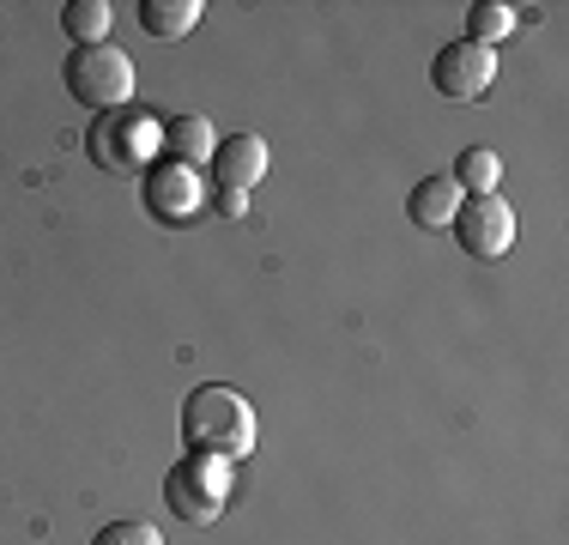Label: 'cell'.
Masks as SVG:
<instances>
[{"label": "cell", "mask_w": 569, "mask_h": 545, "mask_svg": "<svg viewBox=\"0 0 569 545\" xmlns=\"http://www.w3.org/2000/svg\"><path fill=\"white\" fill-rule=\"evenodd\" d=\"M460 255H472V261H503L515 249V212L503 195H467L460 200V212L449 218Z\"/></svg>", "instance_id": "5b68a950"}, {"label": "cell", "mask_w": 569, "mask_h": 545, "mask_svg": "<svg viewBox=\"0 0 569 545\" xmlns=\"http://www.w3.org/2000/svg\"><path fill=\"white\" fill-rule=\"evenodd\" d=\"M61 24L79 49H98L110 43V0H67L61 7Z\"/></svg>", "instance_id": "7c38bea8"}, {"label": "cell", "mask_w": 569, "mask_h": 545, "mask_svg": "<svg viewBox=\"0 0 569 545\" xmlns=\"http://www.w3.org/2000/svg\"><path fill=\"white\" fill-rule=\"evenodd\" d=\"M67 91H73V103L98 109V116L128 109V98H133V61L116 43L73 49V54H67Z\"/></svg>", "instance_id": "277c9868"}, {"label": "cell", "mask_w": 569, "mask_h": 545, "mask_svg": "<svg viewBox=\"0 0 569 545\" xmlns=\"http://www.w3.org/2000/svg\"><path fill=\"white\" fill-rule=\"evenodd\" d=\"M158 140H164V121L152 109H110V116L91 121L86 152L116 176H146L158 164Z\"/></svg>", "instance_id": "7a4b0ae2"}, {"label": "cell", "mask_w": 569, "mask_h": 545, "mask_svg": "<svg viewBox=\"0 0 569 545\" xmlns=\"http://www.w3.org/2000/svg\"><path fill=\"white\" fill-rule=\"evenodd\" d=\"M515 24H521V7H509V0H479V7L467 12V43H485L491 49L497 37H509Z\"/></svg>", "instance_id": "5bb4252c"}, {"label": "cell", "mask_w": 569, "mask_h": 545, "mask_svg": "<svg viewBox=\"0 0 569 545\" xmlns=\"http://www.w3.org/2000/svg\"><path fill=\"white\" fill-rule=\"evenodd\" d=\"M460 182L455 176H425V182L412 188V200H406V212H412L418 230H449V218L460 212Z\"/></svg>", "instance_id": "30bf717a"}, {"label": "cell", "mask_w": 569, "mask_h": 545, "mask_svg": "<svg viewBox=\"0 0 569 545\" xmlns=\"http://www.w3.org/2000/svg\"><path fill=\"white\" fill-rule=\"evenodd\" d=\"M491 79H497V49L467 43V37L449 49H437V61H430V86L449 103H479L485 91H491Z\"/></svg>", "instance_id": "8992f818"}, {"label": "cell", "mask_w": 569, "mask_h": 545, "mask_svg": "<svg viewBox=\"0 0 569 545\" xmlns=\"http://www.w3.org/2000/svg\"><path fill=\"white\" fill-rule=\"evenodd\" d=\"M200 207H207V182H200V170H182V164H152V170H146V212L152 218L188 225Z\"/></svg>", "instance_id": "52a82bcc"}, {"label": "cell", "mask_w": 569, "mask_h": 545, "mask_svg": "<svg viewBox=\"0 0 569 545\" xmlns=\"http://www.w3.org/2000/svg\"><path fill=\"white\" fill-rule=\"evenodd\" d=\"M164 503H170L176 522L212 527L224 515V503H230V460L194 455V448H188V455L164 473Z\"/></svg>", "instance_id": "3957f363"}, {"label": "cell", "mask_w": 569, "mask_h": 545, "mask_svg": "<svg viewBox=\"0 0 569 545\" xmlns=\"http://www.w3.org/2000/svg\"><path fill=\"white\" fill-rule=\"evenodd\" d=\"M212 146H219V133H212L207 116H170L164 121V140H158V164H182V170H200V164L212 158Z\"/></svg>", "instance_id": "9c48e42d"}, {"label": "cell", "mask_w": 569, "mask_h": 545, "mask_svg": "<svg viewBox=\"0 0 569 545\" xmlns=\"http://www.w3.org/2000/svg\"><path fill=\"white\" fill-rule=\"evenodd\" d=\"M254 406L249 394L224 388V382H207V388H194L182 400V443L194 448V455H219V460H249L254 455Z\"/></svg>", "instance_id": "6da1fadb"}, {"label": "cell", "mask_w": 569, "mask_h": 545, "mask_svg": "<svg viewBox=\"0 0 569 545\" xmlns=\"http://www.w3.org/2000/svg\"><path fill=\"white\" fill-rule=\"evenodd\" d=\"M267 140L261 133H230V140L212 146V158H207V170H212V188H230V195H249L254 182L267 176Z\"/></svg>", "instance_id": "ba28073f"}, {"label": "cell", "mask_w": 569, "mask_h": 545, "mask_svg": "<svg viewBox=\"0 0 569 545\" xmlns=\"http://www.w3.org/2000/svg\"><path fill=\"white\" fill-rule=\"evenodd\" d=\"M200 19H207V7H200V0H140V24H146V37H164V43L188 37Z\"/></svg>", "instance_id": "8fae6325"}, {"label": "cell", "mask_w": 569, "mask_h": 545, "mask_svg": "<svg viewBox=\"0 0 569 545\" xmlns=\"http://www.w3.org/2000/svg\"><path fill=\"white\" fill-rule=\"evenodd\" d=\"M91 545H164V534L152 522H110V527H98Z\"/></svg>", "instance_id": "9a60e30c"}, {"label": "cell", "mask_w": 569, "mask_h": 545, "mask_svg": "<svg viewBox=\"0 0 569 545\" xmlns=\"http://www.w3.org/2000/svg\"><path fill=\"white\" fill-rule=\"evenodd\" d=\"M212 207H219L224 218H242V212H249V195H230V188H219V195H212Z\"/></svg>", "instance_id": "2e32d148"}, {"label": "cell", "mask_w": 569, "mask_h": 545, "mask_svg": "<svg viewBox=\"0 0 569 545\" xmlns=\"http://www.w3.org/2000/svg\"><path fill=\"white\" fill-rule=\"evenodd\" d=\"M455 182H460V195H497V176H503V158L491 152V146H467L455 164Z\"/></svg>", "instance_id": "4fadbf2b"}]
</instances>
